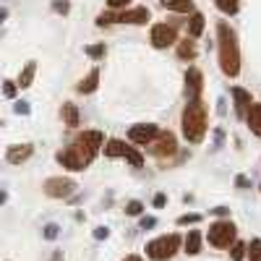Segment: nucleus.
I'll list each match as a JSON object with an SVG mask.
<instances>
[{
  "instance_id": "bb28decb",
  "label": "nucleus",
  "mask_w": 261,
  "mask_h": 261,
  "mask_svg": "<svg viewBox=\"0 0 261 261\" xmlns=\"http://www.w3.org/2000/svg\"><path fill=\"white\" fill-rule=\"evenodd\" d=\"M144 212V204L141 201H130L128 206H125V214H130V217H139Z\"/></svg>"
},
{
  "instance_id": "9b49d317",
  "label": "nucleus",
  "mask_w": 261,
  "mask_h": 261,
  "mask_svg": "<svg viewBox=\"0 0 261 261\" xmlns=\"http://www.w3.org/2000/svg\"><path fill=\"white\" fill-rule=\"evenodd\" d=\"M151 149V154H157V157H170V154H175V149H178V144H175V136L172 134H160V141L157 144H149Z\"/></svg>"
},
{
  "instance_id": "aec40b11",
  "label": "nucleus",
  "mask_w": 261,
  "mask_h": 261,
  "mask_svg": "<svg viewBox=\"0 0 261 261\" xmlns=\"http://www.w3.org/2000/svg\"><path fill=\"white\" fill-rule=\"evenodd\" d=\"M201 32H204V16L201 13H193L191 21H188V37L196 39V37H201Z\"/></svg>"
},
{
  "instance_id": "cd10ccee",
  "label": "nucleus",
  "mask_w": 261,
  "mask_h": 261,
  "mask_svg": "<svg viewBox=\"0 0 261 261\" xmlns=\"http://www.w3.org/2000/svg\"><path fill=\"white\" fill-rule=\"evenodd\" d=\"M53 11H55V13H68V11H71L68 0H55V3H53Z\"/></svg>"
},
{
  "instance_id": "f257e3e1",
  "label": "nucleus",
  "mask_w": 261,
  "mask_h": 261,
  "mask_svg": "<svg viewBox=\"0 0 261 261\" xmlns=\"http://www.w3.org/2000/svg\"><path fill=\"white\" fill-rule=\"evenodd\" d=\"M99 146H105L102 130H84V134L68 149H63L58 154V162L63 167H68V170H84V167L92 165V160L97 157Z\"/></svg>"
},
{
  "instance_id": "1a4fd4ad",
  "label": "nucleus",
  "mask_w": 261,
  "mask_h": 261,
  "mask_svg": "<svg viewBox=\"0 0 261 261\" xmlns=\"http://www.w3.org/2000/svg\"><path fill=\"white\" fill-rule=\"evenodd\" d=\"M73 188H76V183L71 178H47L45 180V193L53 196V199H68Z\"/></svg>"
},
{
  "instance_id": "412c9836",
  "label": "nucleus",
  "mask_w": 261,
  "mask_h": 261,
  "mask_svg": "<svg viewBox=\"0 0 261 261\" xmlns=\"http://www.w3.org/2000/svg\"><path fill=\"white\" fill-rule=\"evenodd\" d=\"M125 149H128V146H125L120 139H113V141H107V146H105V157H123Z\"/></svg>"
},
{
  "instance_id": "72a5a7b5",
  "label": "nucleus",
  "mask_w": 261,
  "mask_h": 261,
  "mask_svg": "<svg viewBox=\"0 0 261 261\" xmlns=\"http://www.w3.org/2000/svg\"><path fill=\"white\" fill-rule=\"evenodd\" d=\"M107 235H110V230H107V227H97V230H94V238H97V241H102V238H107Z\"/></svg>"
},
{
  "instance_id": "f8f14e48",
  "label": "nucleus",
  "mask_w": 261,
  "mask_h": 261,
  "mask_svg": "<svg viewBox=\"0 0 261 261\" xmlns=\"http://www.w3.org/2000/svg\"><path fill=\"white\" fill-rule=\"evenodd\" d=\"M32 144H16V146H8V154H6V160L11 162V165H21V162H27L29 157H32Z\"/></svg>"
},
{
  "instance_id": "ddd939ff",
  "label": "nucleus",
  "mask_w": 261,
  "mask_h": 261,
  "mask_svg": "<svg viewBox=\"0 0 261 261\" xmlns=\"http://www.w3.org/2000/svg\"><path fill=\"white\" fill-rule=\"evenodd\" d=\"M232 99H235V113L238 118H246L248 107H251V94L246 89H241V86H232Z\"/></svg>"
},
{
  "instance_id": "39448f33",
  "label": "nucleus",
  "mask_w": 261,
  "mask_h": 261,
  "mask_svg": "<svg viewBox=\"0 0 261 261\" xmlns=\"http://www.w3.org/2000/svg\"><path fill=\"white\" fill-rule=\"evenodd\" d=\"M149 8H134V11H123V13H99L97 16V27H107L115 24V21H123V24H146L149 21Z\"/></svg>"
},
{
  "instance_id": "0eeeda50",
  "label": "nucleus",
  "mask_w": 261,
  "mask_h": 261,
  "mask_svg": "<svg viewBox=\"0 0 261 261\" xmlns=\"http://www.w3.org/2000/svg\"><path fill=\"white\" fill-rule=\"evenodd\" d=\"M160 125H154V123H139V125H134L128 130V139L134 141V144H139V146H149L154 139H160Z\"/></svg>"
},
{
  "instance_id": "473e14b6",
  "label": "nucleus",
  "mask_w": 261,
  "mask_h": 261,
  "mask_svg": "<svg viewBox=\"0 0 261 261\" xmlns=\"http://www.w3.org/2000/svg\"><path fill=\"white\" fill-rule=\"evenodd\" d=\"M130 3V0H107V6H110V8H125Z\"/></svg>"
},
{
  "instance_id": "6ab92c4d",
  "label": "nucleus",
  "mask_w": 261,
  "mask_h": 261,
  "mask_svg": "<svg viewBox=\"0 0 261 261\" xmlns=\"http://www.w3.org/2000/svg\"><path fill=\"white\" fill-rule=\"evenodd\" d=\"M199 251H201V232H199V230H191V232L186 235V253L196 256Z\"/></svg>"
},
{
  "instance_id": "f3484780",
  "label": "nucleus",
  "mask_w": 261,
  "mask_h": 261,
  "mask_svg": "<svg viewBox=\"0 0 261 261\" xmlns=\"http://www.w3.org/2000/svg\"><path fill=\"white\" fill-rule=\"evenodd\" d=\"M34 73H37V63H27V65H24V71L18 73V81H16V86H21V89H27V86H32V81H34Z\"/></svg>"
},
{
  "instance_id": "a211bd4d",
  "label": "nucleus",
  "mask_w": 261,
  "mask_h": 261,
  "mask_svg": "<svg viewBox=\"0 0 261 261\" xmlns=\"http://www.w3.org/2000/svg\"><path fill=\"white\" fill-rule=\"evenodd\" d=\"M160 3L167 11H175V13H188L193 11V0H160Z\"/></svg>"
},
{
  "instance_id": "7c9ffc66",
  "label": "nucleus",
  "mask_w": 261,
  "mask_h": 261,
  "mask_svg": "<svg viewBox=\"0 0 261 261\" xmlns=\"http://www.w3.org/2000/svg\"><path fill=\"white\" fill-rule=\"evenodd\" d=\"M3 94H6V97H16V84H13V81H6V84H3Z\"/></svg>"
},
{
  "instance_id": "e433bc0d",
  "label": "nucleus",
  "mask_w": 261,
  "mask_h": 261,
  "mask_svg": "<svg viewBox=\"0 0 261 261\" xmlns=\"http://www.w3.org/2000/svg\"><path fill=\"white\" fill-rule=\"evenodd\" d=\"M235 186H241V188H248L251 183H248V178H243V175H238V178H235Z\"/></svg>"
},
{
  "instance_id": "4468645a",
  "label": "nucleus",
  "mask_w": 261,
  "mask_h": 261,
  "mask_svg": "<svg viewBox=\"0 0 261 261\" xmlns=\"http://www.w3.org/2000/svg\"><path fill=\"white\" fill-rule=\"evenodd\" d=\"M246 120L251 125V130L261 139V105H251L248 107V113H246Z\"/></svg>"
},
{
  "instance_id": "4c0bfd02",
  "label": "nucleus",
  "mask_w": 261,
  "mask_h": 261,
  "mask_svg": "<svg viewBox=\"0 0 261 261\" xmlns=\"http://www.w3.org/2000/svg\"><path fill=\"white\" fill-rule=\"evenodd\" d=\"M6 16H8V11H6V8H0V21H6Z\"/></svg>"
},
{
  "instance_id": "6e6552de",
  "label": "nucleus",
  "mask_w": 261,
  "mask_h": 261,
  "mask_svg": "<svg viewBox=\"0 0 261 261\" xmlns=\"http://www.w3.org/2000/svg\"><path fill=\"white\" fill-rule=\"evenodd\" d=\"M178 42V34H175V27L172 24H154L151 27V45L157 50H165L170 45H175Z\"/></svg>"
},
{
  "instance_id": "a878e982",
  "label": "nucleus",
  "mask_w": 261,
  "mask_h": 261,
  "mask_svg": "<svg viewBox=\"0 0 261 261\" xmlns=\"http://www.w3.org/2000/svg\"><path fill=\"white\" fill-rule=\"evenodd\" d=\"M105 45H92V47H86V55L89 58H94V60H99V58H105Z\"/></svg>"
},
{
  "instance_id": "393cba45",
  "label": "nucleus",
  "mask_w": 261,
  "mask_h": 261,
  "mask_svg": "<svg viewBox=\"0 0 261 261\" xmlns=\"http://www.w3.org/2000/svg\"><path fill=\"white\" fill-rule=\"evenodd\" d=\"M230 256H232V261H241V258L246 256V243L235 241V243H232V251H230Z\"/></svg>"
},
{
  "instance_id": "f704fd0d",
  "label": "nucleus",
  "mask_w": 261,
  "mask_h": 261,
  "mask_svg": "<svg viewBox=\"0 0 261 261\" xmlns=\"http://www.w3.org/2000/svg\"><path fill=\"white\" fill-rule=\"evenodd\" d=\"M157 225V220H154V217H144V220H141V227L146 230V227H154Z\"/></svg>"
},
{
  "instance_id": "b1692460",
  "label": "nucleus",
  "mask_w": 261,
  "mask_h": 261,
  "mask_svg": "<svg viewBox=\"0 0 261 261\" xmlns=\"http://www.w3.org/2000/svg\"><path fill=\"white\" fill-rule=\"evenodd\" d=\"M246 251H248V258L251 261H261V238L251 241V246H246Z\"/></svg>"
},
{
  "instance_id": "c9c22d12",
  "label": "nucleus",
  "mask_w": 261,
  "mask_h": 261,
  "mask_svg": "<svg viewBox=\"0 0 261 261\" xmlns=\"http://www.w3.org/2000/svg\"><path fill=\"white\" fill-rule=\"evenodd\" d=\"M165 201H167V196H165V193H157V196H154V206H157V209L165 206Z\"/></svg>"
},
{
  "instance_id": "f03ea898",
  "label": "nucleus",
  "mask_w": 261,
  "mask_h": 261,
  "mask_svg": "<svg viewBox=\"0 0 261 261\" xmlns=\"http://www.w3.org/2000/svg\"><path fill=\"white\" fill-rule=\"evenodd\" d=\"M217 37H220V65L225 76H238L241 73V47H238V37L227 21L217 24Z\"/></svg>"
},
{
  "instance_id": "2f4dec72",
  "label": "nucleus",
  "mask_w": 261,
  "mask_h": 261,
  "mask_svg": "<svg viewBox=\"0 0 261 261\" xmlns=\"http://www.w3.org/2000/svg\"><path fill=\"white\" fill-rule=\"evenodd\" d=\"M16 113L18 115H29V102H16Z\"/></svg>"
},
{
  "instance_id": "c85d7f7f",
  "label": "nucleus",
  "mask_w": 261,
  "mask_h": 261,
  "mask_svg": "<svg viewBox=\"0 0 261 261\" xmlns=\"http://www.w3.org/2000/svg\"><path fill=\"white\" fill-rule=\"evenodd\" d=\"M58 230H60V227L50 222V225H45V232H42V235H45L47 241H55V238H58Z\"/></svg>"
},
{
  "instance_id": "ea45409f",
  "label": "nucleus",
  "mask_w": 261,
  "mask_h": 261,
  "mask_svg": "<svg viewBox=\"0 0 261 261\" xmlns=\"http://www.w3.org/2000/svg\"><path fill=\"white\" fill-rule=\"evenodd\" d=\"M3 201H6V193H3V191H0V204H3Z\"/></svg>"
},
{
  "instance_id": "2eb2a0df",
  "label": "nucleus",
  "mask_w": 261,
  "mask_h": 261,
  "mask_svg": "<svg viewBox=\"0 0 261 261\" xmlns=\"http://www.w3.org/2000/svg\"><path fill=\"white\" fill-rule=\"evenodd\" d=\"M63 120H65V125H71V128H76L79 125V120H81V115H79V107L73 105V102H63Z\"/></svg>"
},
{
  "instance_id": "423d86ee",
  "label": "nucleus",
  "mask_w": 261,
  "mask_h": 261,
  "mask_svg": "<svg viewBox=\"0 0 261 261\" xmlns=\"http://www.w3.org/2000/svg\"><path fill=\"white\" fill-rule=\"evenodd\" d=\"M206 238L214 248H230V243H235V225L230 220H220L209 227Z\"/></svg>"
},
{
  "instance_id": "20e7f679",
  "label": "nucleus",
  "mask_w": 261,
  "mask_h": 261,
  "mask_svg": "<svg viewBox=\"0 0 261 261\" xmlns=\"http://www.w3.org/2000/svg\"><path fill=\"white\" fill-rule=\"evenodd\" d=\"M180 248V235H162L157 241L146 243V256L154 261H167L175 256V251Z\"/></svg>"
},
{
  "instance_id": "c756f323",
  "label": "nucleus",
  "mask_w": 261,
  "mask_h": 261,
  "mask_svg": "<svg viewBox=\"0 0 261 261\" xmlns=\"http://www.w3.org/2000/svg\"><path fill=\"white\" fill-rule=\"evenodd\" d=\"M199 220H201L199 214H183L180 220H178V225H196V222H199Z\"/></svg>"
},
{
  "instance_id": "58836bf2",
  "label": "nucleus",
  "mask_w": 261,
  "mask_h": 261,
  "mask_svg": "<svg viewBox=\"0 0 261 261\" xmlns=\"http://www.w3.org/2000/svg\"><path fill=\"white\" fill-rule=\"evenodd\" d=\"M125 261H141V256H128Z\"/></svg>"
},
{
  "instance_id": "4be33fe9",
  "label": "nucleus",
  "mask_w": 261,
  "mask_h": 261,
  "mask_svg": "<svg viewBox=\"0 0 261 261\" xmlns=\"http://www.w3.org/2000/svg\"><path fill=\"white\" fill-rule=\"evenodd\" d=\"M214 6L220 8L222 13H227V16H235L238 8H241V0H214Z\"/></svg>"
},
{
  "instance_id": "9d476101",
  "label": "nucleus",
  "mask_w": 261,
  "mask_h": 261,
  "mask_svg": "<svg viewBox=\"0 0 261 261\" xmlns=\"http://www.w3.org/2000/svg\"><path fill=\"white\" fill-rule=\"evenodd\" d=\"M201 89H204L201 71L199 68H188V73H186V94H188V99H199Z\"/></svg>"
},
{
  "instance_id": "5701e85b",
  "label": "nucleus",
  "mask_w": 261,
  "mask_h": 261,
  "mask_svg": "<svg viewBox=\"0 0 261 261\" xmlns=\"http://www.w3.org/2000/svg\"><path fill=\"white\" fill-rule=\"evenodd\" d=\"M178 58H183V60H193L196 58V45L193 42H188V39L180 42L178 45Z\"/></svg>"
},
{
  "instance_id": "7ed1b4c3",
  "label": "nucleus",
  "mask_w": 261,
  "mask_h": 261,
  "mask_svg": "<svg viewBox=\"0 0 261 261\" xmlns=\"http://www.w3.org/2000/svg\"><path fill=\"white\" fill-rule=\"evenodd\" d=\"M183 136L191 144H201L206 136V105L201 99H188L183 110Z\"/></svg>"
},
{
  "instance_id": "dca6fc26",
  "label": "nucleus",
  "mask_w": 261,
  "mask_h": 261,
  "mask_svg": "<svg viewBox=\"0 0 261 261\" xmlns=\"http://www.w3.org/2000/svg\"><path fill=\"white\" fill-rule=\"evenodd\" d=\"M97 86H99V71L94 68L89 76H86V79H81V84L76 86V89L81 92V94H92L94 89H97Z\"/></svg>"
}]
</instances>
